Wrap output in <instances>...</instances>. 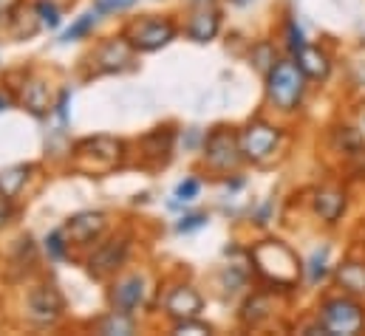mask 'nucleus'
Here are the masks:
<instances>
[{"label":"nucleus","instance_id":"f257e3e1","mask_svg":"<svg viewBox=\"0 0 365 336\" xmlns=\"http://www.w3.org/2000/svg\"><path fill=\"white\" fill-rule=\"evenodd\" d=\"M250 263L255 268V274L272 285L277 291H292L297 288L300 277H303V263L300 257L292 252L283 241L277 238H267L261 243H255L250 249Z\"/></svg>","mask_w":365,"mask_h":336},{"label":"nucleus","instance_id":"f03ea898","mask_svg":"<svg viewBox=\"0 0 365 336\" xmlns=\"http://www.w3.org/2000/svg\"><path fill=\"white\" fill-rule=\"evenodd\" d=\"M306 88L309 80L294 60H274L267 71V99L280 113H294L306 96Z\"/></svg>","mask_w":365,"mask_h":336},{"label":"nucleus","instance_id":"7ed1b4c3","mask_svg":"<svg viewBox=\"0 0 365 336\" xmlns=\"http://www.w3.org/2000/svg\"><path fill=\"white\" fill-rule=\"evenodd\" d=\"M317 322L323 325L326 336H354L365 328V305L360 297H351L346 291L326 297L317 305Z\"/></svg>","mask_w":365,"mask_h":336},{"label":"nucleus","instance_id":"20e7f679","mask_svg":"<svg viewBox=\"0 0 365 336\" xmlns=\"http://www.w3.org/2000/svg\"><path fill=\"white\" fill-rule=\"evenodd\" d=\"M122 162H125V142H119L113 136L83 139L74 147V156H71V167L77 169V172H86V175L113 172Z\"/></svg>","mask_w":365,"mask_h":336},{"label":"nucleus","instance_id":"39448f33","mask_svg":"<svg viewBox=\"0 0 365 336\" xmlns=\"http://www.w3.org/2000/svg\"><path fill=\"white\" fill-rule=\"evenodd\" d=\"M241 153H244V162H252V164H267L277 153L280 147V139H283V130L272 125V122H264V119H255L250 122L241 133Z\"/></svg>","mask_w":365,"mask_h":336},{"label":"nucleus","instance_id":"423d86ee","mask_svg":"<svg viewBox=\"0 0 365 336\" xmlns=\"http://www.w3.org/2000/svg\"><path fill=\"white\" fill-rule=\"evenodd\" d=\"M204 162L218 172H230L244 162V153H241V139L235 130L230 127H215L210 130L207 142H204Z\"/></svg>","mask_w":365,"mask_h":336},{"label":"nucleus","instance_id":"0eeeda50","mask_svg":"<svg viewBox=\"0 0 365 336\" xmlns=\"http://www.w3.org/2000/svg\"><path fill=\"white\" fill-rule=\"evenodd\" d=\"M176 26L170 20H162V17H145V20H136L128 26L125 37L128 43L133 46V51H159L165 48L170 40H176Z\"/></svg>","mask_w":365,"mask_h":336},{"label":"nucleus","instance_id":"6e6552de","mask_svg":"<svg viewBox=\"0 0 365 336\" xmlns=\"http://www.w3.org/2000/svg\"><path fill=\"white\" fill-rule=\"evenodd\" d=\"M26 308H29V317H31L34 322L51 325V322H57V320L63 317V311H66V297L60 294L57 285L40 283V285H34V288L29 291Z\"/></svg>","mask_w":365,"mask_h":336},{"label":"nucleus","instance_id":"1a4fd4ad","mask_svg":"<svg viewBox=\"0 0 365 336\" xmlns=\"http://www.w3.org/2000/svg\"><path fill=\"white\" fill-rule=\"evenodd\" d=\"M128 252H130L128 238H110V241L99 243V246L88 254V260H86L88 274H91V277H96V280H105V277L116 274V271L125 266Z\"/></svg>","mask_w":365,"mask_h":336},{"label":"nucleus","instance_id":"9d476101","mask_svg":"<svg viewBox=\"0 0 365 336\" xmlns=\"http://www.w3.org/2000/svg\"><path fill=\"white\" fill-rule=\"evenodd\" d=\"M130 60H133V46L128 43V37H110L91 54V65L96 74L125 71Z\"/></svg>","mask_w":365,"mask_h":336},{"label":"nucleus","instance_id":"9b49d317","mask_svg":"<svg viewBox=\"0 0 365 336\" xmlns=\"http://www.w3.org/2000/svg\"><path fill=\"white\" fill-rule=\"evenodd\" d=\"M105 226H108V221H105L102 212H80V215H74V218L66 224L63 232H66L68 243L88 246V243H93V241L105 232Z\"/></svg>","mask_w":365,"mask_h":336},{"label":"nucleus","instance_id":"f8f14e48","mask_svg":"<svg viewBox=\"0 0 365 336\" xmlns=\"http://www.w3.org/2000/svg\"><path fill=\"white\" fill-rule=\"evenodd\" d=\"M145 294H148L145 280H142L139 274H130V277H122V280L113 283V288H110V305H113L116 311L133 314V311L145 303Z\"/></svg>","mask_w":365,"mask_h":336},{"label":"nucleus","instance_id":"ddd939ff","mask_svg":"<svg viewBox=\"0 0 365 336\" xmlns=\"http://www.w3.org/2000/svg\"><path fill=\"white\" fill-rule=\"evenodd\" d=\"M204 308V297L192 285H176L165 297V311L179 322V320H192Z\"/></svg>","mask_w":365,"mask_h":336},{"label":"nucleus","instance_id":"4468645a","mask_svg":"<svg viewBox=\"0 0 365 336\" xmlns=\"http://www.w3.org/2000/svg\"><path fill=\"white\" fill-rule=\"evenodd\" d=\"M292 60L300 65V71L306 74L309 83H326L329 74H331V57H329V51L320 48V46L306 43Z\"/></svg>","mask_w":365,"mask_h":336},{"label":"nucleus","instance_id":"2eb2a0df","mask_svg":"<svg viewBox=\"0 0 365 336\" xmlns=\"http://www.w3.org/2000/svg\"><path fill=\"white\" fill-rule=\"evenodd\" d=\"M346 206H349V195H346V189H340V187H320V189H314L312 209H314V215H317L320 221H326V224H337V221L343 218Z\"/></svg>","mask_w":365,"mask_h":336},{"label":"nucleus","instance_id":"dca6fc26","mask_svg":"<svg viewBox=\"0 0 365 336\" xmlns=\"http://www.w3.org/2000/svg\"><path fill=\"white\" fill-rule=\"evenodd\" d=\"M221 28V11L215 6H192V14L187 20V37L195 43H210Z\"/></svg>","mask_w":365,"mask_h":336},{"label":"nucleus","instance_id":"f3484780","mask_svg":"<svg viewBox=\"0 0 365 336\" xmlns=\"http://www.w3.org/2000/svg\"><path fill=\"white\" fill-rule=\"evenodd\" d=\"M334 283L351 297H365V260H343L334 268Z\"/></svg>","mask_w":365,"mask_h":336},{"label":"nucleus","instance_id":"a211bd4d","mask_svg":"<svg viewBox=\"0 0 365 336\" xmlns=\"http://www.w3.org/2000/svg\"><path fill=\"white\" fill-rule=\"evenodd\" d=\"M173 153V127H156L142 139V156L156 162V164H168Z\"/></svg>","mask_w":365,"mask_h":336},{"label":"nucleus","instance_id":"6ab92c4d","mask_svg":"<svg viewBox=\"0 0 365 336\" xmlns=\"http://www.w3.org/2000/svg\"><path fill=\"white\" fill-rule=\"evenodd\" d=\"M23 107L34 116H46L51 110V93H48V85L37 77H31L29 83H23V96H20Z\"/></svg>","mask_w":365,"mask_h":336},{"label":"nucleus","instance_id":"aec40b11","mask_svg":"<svg viewBox=\"0 0 365 336\" xmlns=\"http://www.w3.org/2000/svg\"><path fill=\"white\" fill-rule=\"evenodd\" d=\"M272 311H274L272 297L267 291H258V294H252L244 303V308H241V325L244 328H258L261 322H267L272 317Z\"/></svg>","mask_w":365,"mask_h":336},{"label":"nucleus","instance_id":"412c9836","mask_svg":"<svg viewBox=\"0 0 365 336\" xmlns=\"http://www.w3.org/2000/svg\"><path fill=\"white\" fill-rule=\"evenodd\" d=\"M29 172H31L29 164H14V167L3 169V172H0V195H6V198H11V201H14V198L26 189Z\"/></svg>","mask_w":365,"mask_h":336},{"label":"nucleus","instance_id":"4be33fe9","mask_svg":"<svg viewBox=\"0 0 365 336\" xmlns=\"http://www.w3.org/2000/svg\"><path fill=\"white\" fill-rule=\"evenodd\" d=\"M91 328H96L99 334H105V336H113V334L128 336V334H133V331H136V325H133L130 314H125V311H116V308H113L108 317H102L99 322H93Z\"/></svg>","mask_w":365,"mask_h":336},{"label":"nucleus","instance_id":"5701e85b","mask_svg":"<svg viewBox=\"0 0 365 336\" xmlns=\"http://www.w3.org/2000/svg\"><path fill=\"white\" fill-rule=\"evenodd\" d=\"M303 271H306V280H309L312 285L323 283V280H326V274H329V246L314 249V252H312V257L306 260Z\"/></svg>","mask_w":365,"mask_h":336},{"label":"nucleus","instance_id":"b1692460","mask_svg":"<svg viewBox=\"0 0 365 336\" xmlns=\"http://www.w3.org/2000/svg\"><path fill=\"white\" fill-rule=\"evenodd\" d=\"M68 249H71V243H68V238H66L63 229H57V232H51V235L46 238V252H48L51 260H66V257H68Z\"/></svg>","mask_w":365,"mask_h":336},{"label":"nucleus","instance_id":"393cba45","mask_svg":"<svg viewBox=\"0 0 365 336\" xmlns=\"http://www.w3.org/2000/svg\"><path fill=\"white\" fill-rule=\"evenodd\" d=\"M34 14H37L40 26H46V28H57L60 26V9L51 0H37L34 3Z\"/></svg>","mask_w":365,"mask_h":336},{"label":"nucleus","instance_id":"a878e982","mask_svg":"<svg viewBox=\"0 0 365 336\" xmlns=\"http://www.w3.org/2000/svg\"><path fill=\"white\" fill-rule=\"evenodd\" d=\"M283 37H286V48H289V54H292V57L306 46V34H303V28L297 26V20H294V17H289V20H286V34H283Z\"/></svg>","mask_w":365,"mask_h":336},{"label":"nucleus","instance_id":"bb28decb","mask_svg":"<svg viewBox=\"0 0 365 336\" xmlns=\"http://www.w3.org/2000/svg\"><path fill=\"white\" fill-rule=\"evenodd\" d=\"M93 23H96V9H93V11H88V14H83V17H80V20H77V23H74V26H71L66 34H63V40H66V43H74V40L86 37V34L93 28Z\"/></svg>","mask_w":365,"mask_h":336},{"label":"nucleus","instance_id":"cd10ccee","mask_svg":"<svg viewBox=\"0 0 365 336\" xmlns=\"http://www.w3.org/2000/svg\"><path fill=\"white\" fill-rule=\"evenodd\" d=\"M250 60L255 63V68H258V71H264V74H267V71L274 65V60H277V57H274V48L269 46V43H261V46H255V48H252Z\"/></svg>","mask_w":365,"mask_h":336},{"label":"nucleus","instance_id":"c85d7f7f","mask_svg":"<svg viewBox=\"0 0 365 336\" xmlns=\"http://www.w3.org/2000/svg\"><path fill=\"white\" fill-rule=\"evenodd\" d=\"M212 328L207 325V322H198V317H192V320H179L176 322V328H173V334H210Z\"/></svg>","mask_w":365,"mask_h":336},{"label":"nucleus","instance_id":"c756f323","mask_svg":"<svg viewBox=\"0 0 365 336\" xmlns=\"http://www.w3.org/2000/svg\"><path fill=\"white\" fill-rule=\"evenodd\" d=\"M133 3H136V0H96L93 9H96V14H113V11L130 9Z\"/></svg>","mask_w":365,"mask_h":336},{"label":"nucleus","instance_id":"7c9ffc66","mask_svg":"<svg viewBox=\"0 0 365 336\" xmlns=\"http://www.w3.org/2000/svg\"><path fill=\"white\" fill-rule=\"evenodd\" d=\"M207 224V215H201V212H192V215H184L182 221L176 224V232H192V229H201Z\"/></svg>","mask_w":365,"mask_h":336},{"label":"nucleus","instance_id":"2f4dec72","mask_svg":"<svg viewBox=\"0 0 365 336\" xmlns=\"http://www.w3.org/2000/svg\"><path fill=\"white\" fill-rule=\"evenodd\" d=\"M198 189H201L198 178H187V181H182V184L176 187V198H182V201H192V198L198 195Z\"/></svg>","mask_w":365,"mask_h":336},{"label":"nucleus","instance_id":"473e14b6","mask_svg":"<svg viewBox=\"0 0 365 336\" xmlns=\"http://www.w3.org/2000/svg\"><path fill=\"white\" fill-rule=\"evenodd\" d=\"M11 218H14V204H11V198L0 195V229H3Z\"/></svg>","mask_w":365,"mask_h":336},{"label":"nucleus","instance_id":"72a5a7b5","mask_svg":"<svg viewBox=\"0 0 365 336\" xmlns=\"http://www.w3.org/2000/svg\"><path fill=\"white\" fill-rule=\"evenodd\" d=\"M351 167H354V172H357L360 178H365V147L360 150V153L351 156Z\"/></svg>","mask_w":365,"mask_h":336},{"label":"nucleus","instance_id":"f704fd0d","mask_svg":"<svg viewBox=\"0 0 365 336\" xmlns=\"http://www.w3.org/2000/svg\"><path fill=\"white\" fill-rule=\"evenodd\" d=\"M6 105H9V96H3V93H0V110H6Z\"/></svg>","mask_w":365,"mask_h":336},{"label":"nucleus","instance_id":"c9c22d12","mask_svg":"<svg viewBox=\"0 0 365 336\" xmlns=\"http://www.w3.org/2000/svg\"><path fill=\"white\" fill-rule=\"evenodd\" d=\"M232 3H235V6H250L252 0H232Z\"/></svg>","mask_w":365,"mask_h":336},{"label":"nucleus","instance_id":"e433bc0d","mask_svg":"<svg viewBox=\"0 0 365 336\" xmlns=\"http://www.w3.org/2000/svg\"><path fill=\"white\" fill-rule=\"evenodd\" d=\"M11 3H14V0H0V6H3V9H9Z\"/></svg>","mask_w":365,"mask_h":336}]
</instances>
